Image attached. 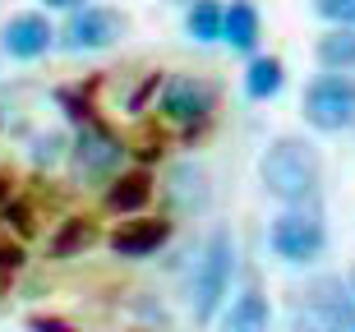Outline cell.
<instances>
[{
	"label": "cell",
	"mask_w": 355,
	"mask_h": 332,
	"mask_svg": "<svg viewBox=\"0 0 355 332\" xmlns=\"http://www.w3.org/2000/svg\"><path fill=\"white\" fill-rule=\"evenodd\" d=\"M291 332H332V328H323V323H318V319H309V314H300Z\"/></svg>",
	"instance_id": "24"
},
{
	"label": "cell",
	"mask_w": 355,
	"mask_h": 332,
	"mask_svg": "<svg viewBox=\"0 0 355 332\" xmlns=\"http://www.w3.org/2000/svg\"><path fill=\"white\" fill-rule=\"evenodd\" d=\"M328 245V231L318 222V213L309 208H286V213L272 222V254L277 259H286V263H314L318 254Z\"/></svg>",
	"instance_id": "5"
},
{
	"label": "cell",
	"mask_w": 355,
	"mask_h": 332,
	"mask_svg": "<svg viewBox=\"0 0 355 332\" xmlns=\"http://www.w3.org/2000/svg\"><path fill=\"white\" fill-rule=\"evenodd\" d=\"M351 300H355V295L342 286V277H318L314 286L304 291V314L318 319L323 328H332V332H351V323H355Z\"/></svg>",
	"instance_id": "9"
},
{
	"label": "cell",
	"mask_w": 355,
	"mask_h": 332,
	"mask_svg": "<svg viewBox=\"0 0 355 332\" xmlns=\"http://www.w3.org/2000/svg\"><path fill=\"white\" fill-rule=\"evenodd\" d=\"M351 332H355V323H351Z\"/></svg>",
	"instance_id": "28"
},
{
	"label": "cell",
	"mask_w": 355,
	"mask_h": 332,
	"mask_svg": "<svg viewBox=\"0 0 355 332\" xmlns=\"http://www.w3.org/2000/svg\"><path fill=\"white\" fill-rule=\"evenodd\" d=\"M125 14L120 10H106V5H79V10H69L65 28L55 33V46L69 55L79 51H106V46H116L120 37H125Z\"/></svg>",
	"instance_id": "3"
},
{
	"label": "cell",
	"mask_w": 355,
	"mask_h": 332,
	"mask_svg": "<svg viewBox=\"0 0 355 332\" xmlns=\"http://www.w3.org/2000/svg\"><path fill=\"white\" fill-rule=\"evenodd\" d=\"M166 199H171L180 213H203V208H208V199H212L208 171H203V166H194V161L171 166V175H166Z\"/></svg>",
	"instance_id": "11"
},
{
	"label": "cell",
	"mask_w": 355,
	"mask_h": 332,
	"mask_svg": "<svg viewBox=\"0 0 355 332\" xmlns=\"http://www.w3.org/2000/svg\"><path fill=\"white\" fill-rule=\"evenodd\" d=\"M28 328H33V332H74L65 319H46V314H33V319H28Z\"/></svg>",
	"instance_id": "22"
},
{
	"label": "cell",
	"mask_w": 355,
	"mask_h": 332,
	"mask_svg": "<svg viewBox=\"0 0 355 332\" xmlns=\"http://www.w3.org/2000/svg\"><path fill=\"white\" fill-rule=\"evenodd\" d=\"M65 139H60V134H37V139H33V161H37V166H55V161L65 157Z\"/></svg>",
	"instance_id": "19"
},
{
	"label": "cell",
	"mask_w": 355,
	"mask_h": 332,
	"mask_svg": "<svg viewBox=\"0 0 355 332\" xmlns=\"http://www.w3.org/2000/svg\"><path fill=\"white\" fill-rule=\"evenodd\" d=\"M46 10H79V5H88V0H42Z\"/></svg>",
	"instance_id": "25"
},
{
	"label": "cell",
	"mask_w": 355,
	"mask_h": 332,
	"mask_svg": "<svg viewBox=\"0 0 355 332\" xmlns=\"http://www.w3.org/2000/svg\"><path fill=\"white\" fill-rule=\"evenodd\" d=\"M184 33L194 42H222V5L217 0H194L184 10Z\"/></svg>",
	"instance_id": "16"
},
{
	"label": "cell",
	"mask_w": 355,
	"mask_h": 332,
	"mask_svg": "<svg viewBox=\"0 0 355 332\" xmlns=\"http://www.w3.org/2000/svg\"><path fill=\"white\" fill-rule=\"evenodd\" d=\"M282 83H286V65H282L277 55H254L250 69H245V97H254V102L277 97Z\"/></svg>",
	"instance_id": "15"
},
{
	"label": "cell",
	"mask_w": 355,
	"mask_h": 332,
	"mask_svg": "<svg viewBox=\"0 0 355 332\" xmlns=\"http://www.w3.org/2000/svg\"><path fill=\"white\" fill-rule=\"evenodd\" d=\"M10 199V180H5V175H0V203Z\"/></svg>",
	"instance_id": "26"
},
{
	"label": "cell",
	"mask_w": 355,
	"mask_h": 332,
	"mask_svg": "<svg viewBox=\"0 0 355 332\" xmlns=\"http://www.w3.org/2000/svg\"><path fill=\"white\" fill-rule=\"evenodd\" d=\"M69 157H74V171H79V175H88V180H106V175H116V166L125 161V143H120L106 125L83 120L79 134H74V143H69Z\"/></svg>",
	"instance_id": "6"
},
{
	"label": "cell",
	"mask_w": 355,
	"mask_h": 332,
	"mask_svg": "<svg viewBox=\"0 0 355 332\" xmlns=\"http://www.w3.org/2000/svg\"><path fill=\"white\" fill-rule=\"evenodd\" d=\"M217 111V93H212V83L194 79V74H180L162 88V116L184 125V130H203Z\"/></svg>",
	"instance_id": "7"
},
{
	"label": "cell",
	"mask_w": 355,
	"mask_h": 332,
	"mask_svg": "<svg viewBox=\"0 0 355 332\" xmlns=\"http://www.w3.org/2000/svg\"><path fill=\"white\" fill-rule=\"evenodd\" d=\"M19 263H24V250H19V245H5V240H0V268H5V272H14Z\"/></svg>",
	"instance_id": "23"
},
{
	"label": "cell",
	"mask_w": 355,
	"mask_h": 332,
	"mask_svg": "<svg viewBox=\"0 0 355 332\" xmlns=\"http://www.w3.org/2000/svg\"><path fill=\"white\" fill-rule=\"evenodd\" d=\"M0 46H5V55H14V60H37V55H46L55 46V28L46 14L28 10V14H14L10 24L0 28Z\"/></svg>",
	"instance_id": "8"
},
{
	"label": "cell",
	"mask_w": 355,
	"mask_h": 332,
	"mask_svg": "<svg viewBox=\"0 0 355 332\" xmlns=\"http://www.w3.org/2000/svg\"><path fill=\"white\" fill-rule=\"evenodd\" d=\"M88 245H97V226L92 222H79V217H74V222H65V231H60V236H55V259H69V254H79V250H88Z\"/></svg>",
	"instance_id": "18"
},
{
	"label": "cell",
	"mask_w": 355,
	"mask_h": 332,
	"mask_svg": "<svg viewBox=\"0 0 355 332\" xmlns=\"http://www.w3.org/2000/svg\"><path fill=\"white\" fill-rule=\"evenodd\" d=\"M231 263H236L231 231H212L208 245H203V259L194 268V286H189V314H194V323H212L226 286H231Z\"/></svg>",
	"instance_id": "2"
},
{
	"label": "cell",
	"mask_w": 355,
	"mask_h": 332,
	"mask_svg": "<svg viewBox=\"0 0 355 332\" xmlns=\"http://www.w3.org/2000/svg\"><path fill=\"white\" fill-rule=\"evenodd\" d=\"M351 295H355V277H351Z\"/></svg>",
	"instance_id": "27"
},
{
	"label": "cell",
	"mask_w": 355,
	"mask_h": 332,
	"mask_svg": "<svg viewBox=\"0 0 355 332\" xmlns=\"http://www.w3.org/2000/svg\"><path fill=\"white\" fill-rule=\"evenodd\" d=\"M259 10H254L250 0H231V5H222V42H231L236 51L250 55L254 46H259Z\"/></svg>",
	"instance_id": "12"
},
{
	"label": "cell",
	"mask_w": 355,
	"mask_h": 332,
	"mask_svg": "<svg viewBox=\"0 0 355 332\" xmlns=\"http://www.w3.org/2000/svg\"><path fill=\"white\" fill-rule=\"evenodd\" d=\"M166 240H171V222L139 217V222H125L116 236H111V250H116L120 259H148V254H157Z\"/></svg>",
	"instance_id": "10"
},
{
	"label": "cell",
	"mask_w": 355,
	"mask_h": 332,
	"mask_svg": "<svg viewBox=\"0 0 355 332\" xmlns=\"http://www.w3.org/2000/svg\"><path fill=\"white\" fill-rule=\"evenodd\" d=\"M304 120L318 134H337L355 125V83L346 74H318L304 88Z\"/></svg>",
	"instance_id": "4"
},
{
	"label": "cell",
	"mask_w": 355,
	"mask_h": 332,
	"mask_svg": "<svg viewBox=\"0 0 355 332\" xmlns=\"http://www.w3.org/2000/svg\"><path fill=\"white\" fill-rule=\"evenodd\" d=\"M226 332H268V300L259 291L240 295L231 314H226Z\"/></svg>",
	"instance_id": "17"
},
{
	"label": "cell",
	"mask_w": 355,
	"mask_h": 332,
	"mask_svg": "<svg viewBox=\"0 0 355 332\" xmlns=\"http://www.w3.org/2000/svg\"><path fill=\"white\" fill-rule=\"evenodd\" d=\"M314 14L328 24H346L355 28V0H314Z\"/></svg>",
	"instance_id": "20"
},
{
	"label": "cell",
	"mask_w": 355,
	"mask_h": 332,
	"mask_svg": "<svg viewBox=\"0 0 355 332\" xmlns=\"http://www.w3.org/2000/svg\"><path fill=\"white\" fill-rule=\"evenodd\" d=\"M148 199H153V175L148 171H125L106 189V208L111 213H139Z\"/></svg>",
	"instance_id": "14"
},
{
	"label": "cell",
	"mask_w": 355,
	"mask_h": 332,
	"mask_svg": "<svg viewBox=\"0 0 355 332\" xmlns=\"http://www.w3.org/2000/svg\"><path fill=\"white\" fill-rule=\"evenodd\" d=\"M55 102H60V107H65V116L74 120V125H83V120H92L88 102H83L79 93H69V88H60V93H55Z\"/></svg>",
	"instance_id": "21"
},
{
	"label": "cell",
	"mask_w": 355,
	"mask_h": 332,
	"mask_svg": "<svg viewBox=\"0 0 355 332\" xmlns=\"http://www.w3.org/2000/svg\"><path fill=\"white\" fill-rule=\"evenodd\" d=\"M314 55H318V65L328 69V74H346V69H355V28L332 24L328 33L318 37Z\"/></svg>",
	"instance_id": "13"
},
{
	"label": "cell",
	"mask_w": 355,
	"mask_h": 332,
	"mask_svg": "<svg viewBox=\"0 0 355 332\" xmlns=\"http://www.w3.org/2000/svg\"><path fill=\"white\" fill-rule=\"evenodd\" d=\"M259 180L272 199H282L286 208H300L318 194V180H323V161H318V148L309 139H277L272 148L259 161Z\"/></svg>",
	"instance_id": "1"
}]
</instances>
